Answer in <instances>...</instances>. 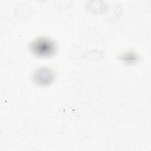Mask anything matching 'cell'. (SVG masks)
<instances>
[{
  "instance_id": "6da1fadb",
  "label": "cell",
  "mask_w": 151,
  "mask_h": 151,
  "mask_svg": "<svg viewBox=\"0 0 151 151\" xmlns=\"http://www.w3.org/2000/svg\"><path fill=\"white\" fill-rule=\"evenodd\" d=\"M31 48L37 55L47 56L54 51V47L51 41L45 39H39L32 43Z\"/></svg>"
}]
</instances>
